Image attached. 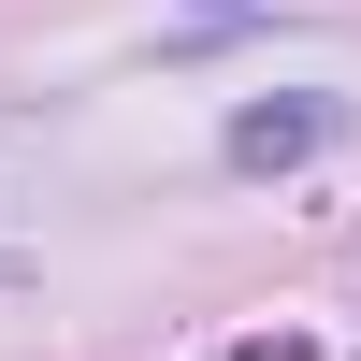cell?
<instances>
[{"label": "cell", "mask_w": 361, "mask_h": 361, "mask_svg": "<svg viewBox=\"0 0 361 361\" xmlns=\"http://www.w3.org/2000/svg\"><path fill=\"white\" fill-rule=\"evenodd\" d=\"M318 130H333V102H289V116H246V130H231V145H246V159H304Z\"/></svg>", "instance_id": "cell-1"}]
</instances>
